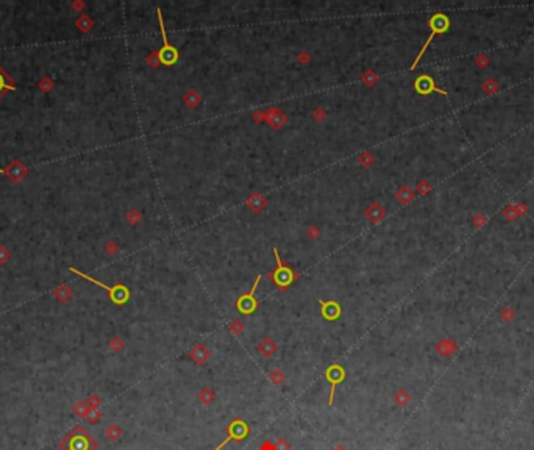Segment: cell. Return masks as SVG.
Segmentation results:
<instances>
[{"instance_id": "obj_16", "label": "cell", "mask_w": 534, "mask_h": 450, "mask_svg": "<svg viewBox=\"0 0 534 450\" xmlns=\"http://www.w3.org/2000/svg\"><path fill=\"white\" fill-rule=\"evenodd\" d=\"M386 216V211L384 208L381 207L380 203H372L370 207L365 210V219L370 220L372 224H378L380 220H383V217Z\"/></svg>"}, {"instance_id": "obj_17", "label": "cell", "mask_w": 534, "mask_h": 450, "mask_svg": "<svg viewBox=\"0 0 534 450\" xmlns=\"http://www.w3.org/2000/svg\"><path fill=\"white\" fill-rule=\"evenodd\" d=\"M183 104H185V105H186L188 108H191V109H192V108H197L198 105L202 104V96H200V92H198L197 89H194V88L188 89L185 96H183Z\"/></svg>"}, {"instance_id": "obj_7", "label": "cell", "mask_w": 534, "mask_h": 450, "mask_svg": "<svg viewBox=\"0 0 534 450\" xmlns=\"http://www.w3.org/2000/svg\"><path fill=\"white\" fill-rule=\"evenodd\" d=\"M261 279H262L261 275H258L256 280H255V283H253L252 289H250V293L242 294L241 297H239V299L236 300V308H237V311H239V313H242L244 316H250L252 313L256 311V308H258V300L255 299V293H256V288H258V285H259Z\"/></svg>"}, {"instance_id": "obj_40", "label": "cell", "mask_w": 534, "mask_h": 450, "mask_svg": "<svg viewBox=\"0 0 534 450\" xmlns=\"http://www.w3.org/2000/svg\"><path fill=\"white\" fill-rule=\"evenodd\" d=\"M333 450H347V447L344 444H336L333 447Z\"/></svg>"}, {"instance_id": "obj_35", "label": "cell", "mask_w": 534, "mask_h": 450, "mask_svg": "<svg viewBox=\"0 0 534 450\" xmlns=\"http://www.w3.org/2000/svg\"><path fill=\"white\" fill-rule=\"evenodd\" d=\"M10 259V250L5 246H0V264H5Z\"/></svg>"}, {"instance_id": "obj_2", "label": "cell", "mask_w": 534, "mask_h": 450, "mask_svg": "<svg viewBox=\"0 0 534 450\" xmlns=\"http://www.w3.org/2000/svg\"><path fill=\"white\" fill-rule=\"evenodd\" d=\"M428 25H429V28H431V35H429V38L427 39V43L424 44V47H422V50H420V53L417 55V58L414 60L411 69H416V67H417L420 58L424 57V53L427 52L429 43L433 41V38H434L436 35H441V33H444V31H447V30H449V27H450V21H449V18H447V16H445V14H442V13H436V14L433 16V18L429 19Z\"/></svg>"}, {"instance_id": "obj_38", "label": "cell", "mask_w": 534, "mask_h": 450, "mask_svg": "<svg viewBox=\"0 0 534 450\" xmlns=\"http://www.w3.org/2000/svg\"><path fill=\"white\" fill-rule=\"evenodd\" d=\"M258 450H275V444H274L270 439H266L264 443H262V444L258 447Z\"/></svg>"}, {"instance_id": "obj_21", "label": "cell", "mask_w": 534, "mask_h": 450, "mask_svg": "<svg viewBox=\"0 0 534 450\" xmlns=\"http://www.w3.org/2000/svg\"><path fill=\"white\" fill-rule=\"evenodd\" d=\"M397 199L400 200L403 205H406V203L412 202V199H414V193L411 191V189H409L408 186H403V188L400 189V191L397 193Z\"/></svg>"}, {"instance_id": "obj_14", "label": "cell", "mask_w": 534, "mask_h": 450, "mask_svg": "<svg viewBox=\"0 0 534 450\" xmlns=\"http://www.w3.org/2000/svg\"><path fill=\"white\" fill-rule=\"evenodd\" d=\"M247 207H249L253 213H261L267 208V199L259 193H253L249 199H247Z\"/></svg>"}, {"instance_id": "obj_31", "label": "cell", "mask_w": 534, "mask_h": 450, "mask_svg": "<svg viewBox=\"0 0 534 450\" xmlns=\"http://www.w3.org/2000/svg\"><path fill=\"white\" fill-rule=\"evenodd\" d=\"M274 444H275V450H292L291 443H289V441L286 439V438H280V439H278L277 443H274Z\"/></svg>"}, {"instance_id": "obj_12", "label": "cell", "mask_w": 534, "mask_h": 450, "mask_svg": "<svg viewBox=\"0 0 534 450\" xmlns=\"http://www.w3.org/2000/svg\"><path fill=\"white\" fill-rule=\"evenodd\" d=\"M189 358L192 360V363H195L197 366H202L205 363H208V360L211 358V350L202 343H197L192 349L189 350Z\"/></svg>"}, {"instance_id": "obj_15", "label": "cell", "mask_w": 534, "mask_h": 450, "mask_svg": "<svg viewBox=\"0 0 534 450\" xmlns=\"http://www.w3.org/2000/svg\"><path fill=\"white\" fill-rule=\"evenodd\" d=\"M277 349H278V347H277V344H275V341H274L272 338L261 339V343L256 345V350L259 352L261 357H264V358H270L272 355H275Z\"/></svg>"}, {"instance_id": "obj_23", "label": "cell", "mask_w": 534, "mask_h": 450, "mask_svg": "<svg viewBox=\"0 0 534 450\" xmlns=\"http://www.w3.org/2000/svg\"><path fill=\"white\" fill-rule=\"evenodd\" d=\"M228 330H230L231 333H233L235 336H239V335H242V333H244V330H245V323H244L241 319H235V321H231V322H230Z\"/></svg>"}, {"instance_id": "obj_11", "label": "cell", "mask_w": 534, "mask_h": 450, "mask_svg": "<svg viewBox=\"0 0 534 450\" xmlns=\"http://www.w3.org/2000/svg\"><path fill=\"white\" fill-rule=\"evenodd\" d=\"M264 114V121L272 127L274 130H278L281 129L283 125L286 124V121H288V117H286V114L281 111L280 108H269Z\"/></svg>"}, {"instance_id": "obj_9", "label": "cell", "mask_w": 534, "mask_h": 450, "mask_svg": "<svg viewBox=\"0 0 534 450\" xmlns=\"http://www.w3.org/2000/svg\"><path fill=\"white\" fill-rule=\"evenodd\" d=\"M319 305H320V313H322V318L325 321H338L341 318V306L338 302H334V300H319Z\"/></svg>"}, {"instance_id": "obj_5", "label": "cell", "mask_w": 534, "mask_h": 450, "mask_svg": "<svg viewBox=\"0 0 534 450\" xmlns=\"http://www.w3.org/2000/svg\"><path fill=\"white\" fill-rule=\"evenodd\" d=\"M274 255H275V259H277V269L270 274V277H272V280L275 281V285L278 288L288 289V286L292 285V283L297 280V275L289 269V266H286L281 261L280 254H278V250L275 247H274Z\"/></svg>"}, {"instance_id": "obj_8", "label": "cell", "mask_w": 534, "mask_h": 450, "mask_svg": "<svg viewBox=\"0 0 534 450\" xmlns=\"http://www.w3.org/2000/svg\"><path fill=\"white\" fill-rule=\"evenodd\" d=\"M3 175H6L13 183H21V181L28 175V169L21 160H11L3 169Z\"/></svg>"}, {"instance_id": "obj_3", "label": "cell", "mask_w": 534, "mask_h": 450, "mask_svg": "<svg viewBox=\"0 0 534 450\" xmlns=\"http://www.w3.org/2000/svg\"><path fill=\"white\" fill-rule=\"evenodd\" d=\"M250 433V427L249 424H247L244 419H241V417H236V419H233L227 427V438L222 441V443L214 449V450H222L224 449L230 441H235L236 444H241L242 441L249 436Z\"/></svg>"}, {"instance_id": "obj_4", "label": "cell", "mask_w": 534, "mask_h": 450, "mask_svg": "<svg viewBox=\"0 0 534 450\" xmlns=\"http://www.w3.org/2000/svg\"><path fill=\"white\" fill-rule=\"evenodd\" d=\"M156 16H158V21H159V28H161V35H163V49L158 52V60L161 64H166V66H172L175 64V63L178 61L180 58V53L177 52V49L167 41V35H166V27H164V22H163V14H161V10H156Z\"/></svg>"}, {"instance_id": "obj_39", "label": "cell", "mask_w": 534, "mask_h": 450, "mask_svg": "<svg viewBox=\"0 0 534 450\" xmlns=\"http://www.w3.org/2000/svg\"><path fill=\"white\" fill-rule=\"evenodd\" d=\"M83 6H85V3H83V2H74V3H72V8H74V10H83Z\"/></svg>"}, {"instance_id": "obj_32", "label": "cell", "mask_w": 534, "mask_h": 450, "mask_svg": "<svg viewBox=\"0 0 534 450\" xmlns=\"http://www.w3.org/2000/svg\"><path fill=\"white\" fill-rule=\"evenodd\" d=\"M109 349L113 352H121L124 349V343L121 338H114L113 341L109 343Z\"/></svg>"}, {"instance_id": "obj_19", "label": "cell", "mask_w": 534, "mask_h": 450, "mask_svg": "<svg viewBox=\"0 0 534 450\" xmlns=\"http://www.w3.org/2000/svg\"><path fill=\"white\" fill-rule=\"evenodd\" d=\"M75 25L78 27L80 31H83V33H87V31H91V28L94 27V21L89 18L87 14H82L80 18L77 19Z\"/></svg>"}, {"instance_id": "obj_24", "label": "cell", "mask_w": 534, "mask_h": 450, "mask_svg": "<svg viewBox=\"0 0 534 450\" xmlns=\"http://www.w3.org/2000/svg\"><path fill=\"white\" fill-rule=\"evenodd\" d=\"M105 435H107V438L109 441H117V439H121V436H122V430H121V427H119V425L113 424V425H109V427L107 429Z\"/></svg>"}, {"instance_id": "obj_22", "label": "cell", "mask_w": 534, "mask_h": 450, "mask_svg": "<svg viewBox=\"0 0 534 450\" xmlns=\"http://www.w3.org/2000/svg\"><path fill=\"white\" fill-rule=\"evenodd\" d=\"M91 438L85 435V436H75L74 438V443L72 446H70L69 450H87V441H89Z\"/></svg>"}, {"instance_id": "obj_10", "label": "cell", "mask_w": 534, "mask_h": 450, "mask_svg": "<svg viewBox=\"0 0 534 450\" xmlns=\"http://www.w3.org/2000/svg\"><path fill=\"white\" fill-rule=\"evenodd\" d=\"M414 88H416V91L419 92V94H422V96H427V94H429V92H439V94H442V96H447V92H445V91H442V89H439V88H436V85H434V82H433V78L431 77H429V75H420L419 78H417V80H416V83H414Z\"/></svg>"}, {"instance_id": "obj_1", "label": "cell", "mask_w": 534, "mask_h": 450, "mask_svg": "<svg viewBox=\"0 0 534 450\" xmlns=\"http://www.w3.org/2000/svg\"><path fill=\"white\" fill-rule=\"evenodd\" d=\"M70 272H74V274L80 275V277H82V279H85V280H87V281L94 283V285H97V286L103 288V289H105L107 293H108L109 300H111V302H113V303H116V305H124V303L128 302V299H130V291H128V288H127L125 285L107 286L105 283H102V281H99V280H95V279H92V277H91V275L80 272L78 269H74V267H70Z\"/></svg>"}, {"instance_id": "obj_25", "label": "cell", "mask_w": 534, "mask_h": 450, "mask_svg": "<svg viewBox=\"0 0 534 450\" xmlns=\"http://www.w3.org/2000/svg\"><path fill=\"white\" fill-rule=\"evenodd\" d=\"M70 296H72V293H70L67 285H61L57 288V291H55V297H57L60 302H67Z\"/></svg>"}, {"instance_id": "obj_33", "label": "cell", "mask_w": 534, "mask_h": 450, "mask_svg": "<svg viewBox=\"0 0 534 450\" xmlns=\"http://www.w3.org/2000/svg\"><path fill=\"white\" fill-rule=\"evenodd\" d=\"M306 236L309 239H317L319 236H320V230H319L316 225H311V227H308V230H306Z\"/></svg>"}, {"instance_id": "obj_26", "label": "cell", "mask_w": 534, "mask_h": 450, "mask_svg": "<svg viewBox=\"0 0 534 450\" xmlns=\"http://www.w3.org/2000/svg\"><path fill=\"white\" fill-rule=\"evenodd\" d=\"M394 400H395V404L398 407H405L409 402V396H408V392H406L405 389H398L394 394Z\"/></svg>"}, {"instance_id": "obj_6", "label": "cell", "mask_w": 534, "mask_h": 450, "mask_svg": "<svg viewBox=\"0 0 534 450\" xmlns=\"http://www.w3.org/2000/svg\"><path fill=\"white\" fill-rule=\"evenodd\" d=\"M325 378L330 383V397H328V407H333L334 404V394H336L338 385H341L345 380L347 372L341 364H331L330 367L325 369Z\"/></svg>"}, {"instance_id": "obj_20", "label": "cell", "mask_w": 534, "mask_h": 450, "mask_svg": "<svg viewBox=\"0 0 534 450\" xmlns=\"http://www.w3.org/2000/svg\"><path fill=\"white\" fill-rule=\"evenodd\" d=\"M269 380L274 386H281L286 380V374L283 372L281 369H274L272 372L269 374Z\"/></svg>"}, {"instance_id": "obj_37", "label": "cell", "mask_w": 534, "mask_h": 450, "mask_svg": "<svg viewBox=\"0 0 534 450\" xmlns=\"http://www.w3.org/2000/svg\"><path fill=\"white\" fill-rule=\"evenodd\" d=\"M325 117H326L325 109H322V108H316V109H314V119H316V121H323Z\"/></svg>"}, {"instance_id": "obj_13", "label": "cell", "mask_w": 534, "mask_h": 450, "mask_svg": "<svg viewBox=\"0 0 534 450\" xmlns=\"http://www.w3.org/2000/svg\"><path fill=\"white\" fill-rule=\"evenodd\" d=\"M16 89V80L0 66V99H2L8 91Z\"/></svg>"}, {"instance_id": "obj_28", "label": "cell", "mask_w": 534, "mask_h": 450, "mask_svg": "<svg viewBox=\"0 0 534 450\" xmlns=\"http://www.w3.org/2000/svg\"><path fill=\"white\" fill-rule=\"evenodd\" d=\"M378 82V75L373 72V70H365V72L363 74V83L367 85V86H373Z\"/></svg>"}, {"instance_id": "obj_36", "label": "cell", "mask_w": 534, "mask_h": 450, "mask_svg": "<svg viewBox=\"0 0 534 450\" xmlns=\"http://www.w3.org/2000/svg\"><path fill=\"white\" fill-rule=\"evenodd\" d=\"M309 61H311V55L308 52L303 50V52L299 55V63H300V64H308Z\"/></svg>"}, {"instance_id": "obj_41", "label": "cell", "mask_w": 534, "mask_h": 450, "mask_svg": "<svg viewBox=\"0 0 534 450\" xmlns=\"http://www.w3.org/2000/svg\"><path fill=\"white\" fill-rule=\"evenodd\" d=\"M0 173H3V169H0Z\"/></svg>"}, {"instance_id": "obj_18", "label": "cell", "mask_w": 534, "mask_h": 450, "mask_svg": "<svg viewBox=\"0 0 534 450\" xmlns=\"http://www.w3.org/2000/svg\"><path fill=\"white\" fill-rule=\"evenodd\" d=\"M197 397H198V400H200L202 405L208 407V405H213L214 400H216V392L213 391V388H208V386H206V388L200 389V392H198Z\"/></svg>"}, {"instance_id": "obj_34", "label": "cell", "mask_w": 534, "mask_h": 450, "mask_svg": "<svg viewBox=\"0 0 534 450\" xmlns=\"http://www.w3.org/2000/svg\"><path fill=\"white\" fill-rule=\"evenodd\" d=\"M105 252H107L108 255H116L117 252H119V246H117L114 241H109V242L105 244Z\"/></svg>"}, {"instance_id": "obj_27", "label": "cell", "mask_w": 534, "mask_h": 450, "mask_svg": "<svg viewBox=\"0 0 534 450\" xmlns=\"http://www.w3.org/2000/svg\"><path fill=\"white\" fill-rule=\"evenodd\" d=\"M358 163L364 166V168H370V166L375 163V158H373V155L370 152H363L360 156H358Z\"/></svg>"}, {"instance_id": "obj_30", "label": "cell", "mask_w": 534, "mask_h": 450, "mask_svg": "<svg viewBox=\"0 0 534 450\" xmlns=\"http://www.w3.org/2000/svg\"><path fill=\"white\" fill-rule=\"evenodd\" d=\"M38 88L41 89V91H44V92H49V91L53 89V82L50 80L49 77H44L43 80L38 83Z\"/></svg>"}, {"instance_id": "obj_29", "label": "cell", "mask_w": 534, "mask_h": 450, "mask_svg": "<svg viewBox=\"0 0 534 450\" xmlns=\"http://www.w3.org/2000/svg\"><path fill=\"white\" fill-rule=\"evenodd\" d=\"M142 220V214L136 210H130L127 213V222H130L131 225H138Z\"/></svg>"}]
</instances>
